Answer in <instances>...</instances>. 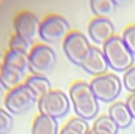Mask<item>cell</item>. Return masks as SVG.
Segmentation results:
<instances>
[{
	"label": "cell",
	"instance_id": "6da1fadb",
	"mask_svg": "<svg viewBox=\"0 0 135 134\" xmlns=\"http://www.w3.org/2000/svg\"><path fill=\"white\" fill-rule=\"evenodd\" d=\"M69 99L76 117L85 120H92L99 113V100L88 82H74L69 88Z\"/></svg>",
	"mask_w": 135,
	"mask_h": 134
},
{
	"label": "cell",
	"instance_id": "7a4b0ae2",
	"mask_svg": "<svg viewBox=\"0 0 135 134\" xmlns=\"http://www.w3.org/2000/svg\"><path fill=\"white\" fill-rule=\"evenodd\" d=\"M102 51L108 61V65L113 71L126 72L133 67L134 54L124 44L122 37L114 35L103 45Z\"/></svg>",
	"mask_w": 135,
	"mask_h": 134
},
{
	"label": "cell",
	"instance_id": "3957f363",
	"mask_svg": "<svg viewBox=\"0 0 135 134\" xmlns=\"http://www.w3.org/2000/svg\"><path fill=\"white\" fill-rule=\"evenodd\" d=\"M92 47L86 35L78 31L69 32L62 42V48L67 59L72 64L81 67L89 56Z\"/></svg>",
	"mask_w": 135,
	"mask_h": 134
},
{
	"label": "cell",
	"instance_id": "277c9868",
	"mask_svg": "<svg viewBox=\"0 0 135 134\" xmlns=\"http://www.w3.org/2000/svg\"><path fill=\"white\" fill-rule=\"evenodd\" d=\"M71 108V99L59 89H52L38 100V109L40 114L60 119L67 115Z\"/></svg>",
	"mask_w": 135,
	"mask_h": 134
},
{
	"label": "cell",
	"instance_id": "5b68a950",
	"mask_svg": "<svg viewBox=\"0 0 135 134\" xmlns=\"http://www.w3.org/2000/svg\"><path fill=\"white\" fill-rule=\"evenodd\" d=\"M28 69L34 75L46 76L56 64V54L48 45H34L28 54Z\"/></svg>",
	"mask_w": 135,
	"mask_h": 134
},
{
	"label": "cell",
	"instance_id": "8992f818",
	"mask_svg": "<svg viewBox=\"0 0 135 134\" xmlns=\"http://www.w3.org/2000/svg\"><path fill=\"white\" fill-rule=\"evenodd\" d=\"M39 100L37 94L25 84L7 92L4 105L11 114H22L30 111Z\"/></svg>",
	"mask_w": 135,
	"mask_h": 134
},
{
	"label": "cell",
	"instance_id": "52a82bcc",
	"mask_svg": "<svg viewBox=\"0 0 135 134\" xmlns=\"http://www.w3.org/2000/svg\"><path fill=\"white\" fill-rule=\"evenodd\" d=\"M69 33V22L59 14H49L42 19L40 24L39 37L47 44H55L65 38Z\"/></svg>",
	"mask_w": 135,
	"mask_h": 134
},
{
	"label": "cell",
	"instance_id": "ba28073f",
	"mask_svg": "<svg viewBox=\"0 0 135 134\" xmlns=\"http://www.w3.org/2000/svg\"><path fill=\"white\" fill-rule=\"evenodd\" d=\"M89 85L97 99L102 102L114 101L120 95L122 89V82L120 78L116 74L110 73L93 78Z\"/></svg>",
	"mask_w": 135,
	"mask_h": 134
},
{
	"label": "cell",
	"instance_id": "9c48e42d",
	"mask_svg": "<svg viewBox=\"0 0 135 134\" xmlns=\"http://www.w3.org/2000/svg\"><path fill=\"white\" fill-rule=\"evenodd\" d=\"M40 24L41 21H39V18L30 11H22L18 13L13 21L15 34L21 35L31 41L39 35Z\"/></svg>",
	"mask_w": 135,
	"mask_h": 134
},
{
	"label": "cell",
	"instance_id": "30bf717a",
	"mask_svg": "<svg viewBox=\"0 0 135 134\" xmlns=\"http://www.w3.org/2000/svg\"><path fill=\"white\" fill-rule=\"evenodd\" d=\"M115 27L109 19L97 18L90 20L88 25V35L92 41L97 45H105L108 40L114 37Z\"/></svg>",
	"mask_w": 135,
	"mask_h": 134
},
{
	"label": "cell",
	"instance_id": "8fae6325",
	"mask_svg": "<svg viewBox=\"0 0 135 134\" xmlns=\"http://www.w3.org/2000/svg\"><path fill=\"white\" fill-rule=\"evenodd\" d=\"M82 68H84V71H86V73H88L89 75H93L94 78L107 74L109 65H108V61L103 54V51L93 46L89 56L86 60V63L82 65Z\"/></svg>",
	"mask_w": 135,
	"mask_h": 134
},
{
	"label": "cell",
	"instance_id": "7c38bea8",
	"mask_svg": "<svg viewBox=\"0 0 135 134\" xmlns=\"http://www.w3.org/2000/svg\"><path fill=\"white\" fill-rule=\"evenodd\" d=\"M28 54L15 52V51L8 50L5 53L4 61H2V66L6 68L11 69L13 72L24 74L28 69Z\"/></svg>",
	"mask_w": 135,
	"mask_h": 134
},
{
	"label": "cell",
	"instance_id": "4fadbf2b",
	"mask_svg": "<svg viewBox=\"0 0 135 134\" xmlns=\"http://www.w3.org/2000/svg\"><path fill=\"white\" fill-rule=\"evenodd\" d=\"M109 117L118 125V127L122 128V130L129 127L134 119L129 108L127 107L126 102H122V101L114 102L109 107Z\"/></svg>",
	"mask_w": 135,
	"mask_h": 134
},
{
	"label": "cell",
	"instance_id": "5bb4252c",
	"mask_svg": "<svg viewBox=\"0 0 135 134\" xmlns=\"http://www.w3.org/2000/svg\"><path fill=\"white\" fill-rule=\"evenodd\" d=\"M58 120L54 118L39 114L32 123V134H58Z\"/></svg>",
	"mask_w": 135,
	"mask_h": 134
},
{
	"label": "cell",
	"instance_id": "9a60e30c",
	"mask_svg": "<svg viewBox=\"0 0 135 134\" xmlns=\"http://www.w3.org/2000/svg\"><path fill=\"white\" fill-rule=\"evenodd\" d=\"M25 85H27V86L37 94V97L39 99H40L42 95L47 94L48 92L52 91V85L46 76L32 74V75H30L25 80Z\"/></svg>",
	"mask_w": 135,
	"mask_h": 134
},
{
	"label": "cell",
	"instance_id": "2e32d148",
	"mask_svg": "<svg viewBox=\"0 0 135 134\" xmlns=\"http://www.w3.org/2000/svg\"><path fill=\"white\" fill-rule=\"evenodd\" d=\"M89 6L97 18L106 19H108V17H110L116 8L114 0H89Z\"/></svg>",
	"mask_w": 135,
	"mask_h": 134
},
{
	"label": "cell",
	"instance_id": "e0dca14e",
	"mask_svg": "<svg viewBox=\"0 0 135 134\" xmlns=\"http://www.w3.org/2000/svg\"><path fill=\"white\" fill-rule=\"evenodd\" d=\"M24 79V74L13 72L11 69L6 68V67L1 66V73H0V80H1V85L4 88L6 89H13L15 87L20 86L21 81Z\"/></svg>",
	"mask_w": 135,
	"mask_h": 134
},
{
	"label": "cell",
	"instance_id": "ac0fdd59",
	"mask_svg": "<svg viewBox=\"0 0 135 134\" xmlns=\"http://www.w3.org/2000/svg\"><path fill=\"white\" fill-rule=\"evenodd\" d=\"M93 130L106 134H118L120 128L118 127V125L114 122V120L109 115H101L95 120L94 125H93Z\"/></svg>",
	"mask_w": 135,
	"mask_h": 134
},
{
	"label": "cell",
	"instance_id": "d6986e66",
	"mask_svg": "<svg viewBox=\"0 0 135 134\" xmlns=\"http://www.w3.org/2000/svg\"><path fill=\"white\" fill-rule=\"evenodd\" d=\"M32 44H33V41L26 39V38L21 37V35H19V34H14V35H12L11 39H9L8 47L11 51L30 54L33 48Z\"/></svg>",
	"mask_w": 135,
	"mask_h": 134
},
{
	"label": "cell",
	"instance_id": "ffe728a7",
	"mask_svg": "<svg viewBox=\"0 0 135 134\" xmlns=\"http://www.w3.org/2000/svg\"><path fill=\"white\" fill-rule=\"evenodd\" d=\"M66 125L74 128L75 131H78V132L81 134H88V132L90 131L87 120L82 119V118H79V117H74V118H72V119H69V121Z\"/></svg>",
	"mask_w": 135,
	"mask_h": 134
},
{
	"label": "cell",
	"instance_id": "44dd1931",
	"mask_svg": "<svg viewBox=\"0 0 135 134\" xmlns=\"http://www.w3.org/2000/svg\"><path fill=\"white\" fill-rule=\"evenodd\" d=\"M122 39L131 50V52L135 55V25H131L123 31Z\"/></svg>",
	"mask_w": 135,
	"mask_h": 134
},
{
	"label": "cell",
	"instance_id": "7402d4cb",
	"mask_svg": "<svg viewBox=\"0 0 135 134\" xmlns=\"http://www.w3.org/2000/svg\"><path fill=\"white\" fill-rule=\"evenodd\" d=\"M13 126V118L11 113H8L6 109H1L0 112V133L6 134Z\"/></svg>",
	"mask_w": 135,
	"mask_h": 134
},
{
	"label": "cell",
	"instance_id": "603a6c76",
	"mask_svg": "<svg viewBox=\"0 0 135 134\" xmlns=\"http://www.w3.org/2000/svg\"><path fill=\"white\" fill-rule=\"evenodd\" d=\"M123 87L128 92L135 93V66L129 68L123 74Z\"/></svg>",
	"mask_w": 135,
	"mask_h": 134
},
{
	"label": "cell",
	"instance_id": "cb8c5ba5",
	"mask_svg": "<svg viewBox=\"0 0 135 134\" xmlns=\"http://www.w3.org/2000/svg\"><path fill=\"white\" fill-rule=\"evenodd\" d=\"M126 105L129 108L132 115L135 119V93H132L131 95H128V98L126 99Z\"/></svg>",
	"mask_w": 135,
	"mask_h": 134
},
{
	"label": "cell",
	"instance_id": "d4e9b609",
	"mask_svg": "<svg viewBox=\"0 0 135 134\" xmlns=\"http://www.w3.org/2000/svg\"><path fill=\"white\" fill-rule=\"evenodd\" d=\"M59 134H81V133H79L78 131H75L74 128L69 127V126L65 125L64 127H62V130L60 131V133H59Z\"/></svg>",
	"mask_w": 135,
	"mask_h": 134
},
{
	"label": "cell",
	"instance_id": "484cf974",
	"mask_svg": "<svg viewBox=\"0 0 135 134\" xmlns=\"http://www.w3.org/2000/svg\"><path fill=\"white\" fill-rule=\"evenodd\" d=\"M131 1L132 0H114L116 6H126V5H128Z\"/></svg>",
	"mask_w": 135,
	"mask_h": 134
},
{
	"label": "cell",
	"instance_id": "4316f807",
	"mask_svg": "<svg viewBox=\"0 0 135 134\" xmlns=\"http://www.w3.org/2000/svg\"><path fill=\"white\" fill-rule=\"evenodd\" d=\"M88 134H106V133H102V132H99V131H95V130H90L89 132H88Z\"/></svg>",
	"mask_w": 135,
	"mask_h": 134
}]
</instances>
